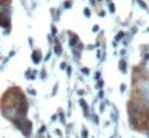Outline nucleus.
Returning <instances> with one entry per match:
<instances>
[{"instance_id":"nucleus-6","label":"nucleus","mask_w":149,"mask_h":138,"mask_svg":"<svg viewBox=\"0 0 149 138\" xmlns=\"http://www.w3.org/2000/svg\"><path fill=\"white\" fill-rule=\"evenodd\" d=\"M81 134H83V138L88 137V131H87V130H83V133H81Z\"/></svg>"},{"instance_id":"nucleus-3","label":"nucleus","mask_w":149,"mask_h":138,"mask_svg":"<svg viewBox=\"0 0 149 138\" xmlns=\"http://www.w3.org/2000/svg\"><path fill=\"white\" fill-rule=\"evenodd\" d=\"M81 49H83V45L80 43V45H77L75 47H72V52H74V55L77 56V58H80V53H81Z\"/></svg>"},{"instance_id":"nucleus-4","label":"nucleus","mask_w":149,"mask_h":138,"mask_svg":"<svg viewBox=\"0 0 149 138\" xmlns=\"http://www.w3.org/2000/svg\"><path fill=\"white\" fill-rule=\"evenodd\" d=\"M55 53H56V55H61V53H62V47H61L59 43H55Z\"/></svg>"},{"instance_id":"nucleus-1","label":"nucleus","mask_w":149,"mask_h":138,"mask_svg":"<svg viewBox=\"0 0 149 138\" xmlns=\"http://www.w3.org/2000/svg\"><path fill=\"white\" fill-rule=\"evenodd\" d=\"M32 60H33V63H39V62L42 60V53H41V50H35V52H33Z\"/></svg>"},{"instance_id":"nucleus-10","label":"nucleus","mask_w":149,"mask_h":138,"mask_svg":"<svg viewBox=\"0 0 149 138\" xmlns=\"http://www.w3.org/2000/svg\"><path fill=\"white\" fill-rule=\"evenodd\" d=\"M83 73H86V75H87V73H88V69H87V68H83Z\"/></svg>"},{"instance_id":"nucleus-11","label":"nucleus","mask_w":149,"mask_h":138,"mask_svg":"<svg viewBox=\"0 0 149 138\" xmlns=\"http://www.w3.org/2000/svg\"><path fill=\"white\" fill-rule=\"evenodd\" d=\"M97 87H99V88H101V87H103V81H99V84H97Z\"/></svg>"},{"instance_id":"nucleus-2","label":"nucleus","mask_w":149,"mask_h":138,"mask_svg":"<svg viewBox=\"0 0 149 138\" xmlns=\"http://www.w3.org/2000/svg\"><path fill=\"white\" fill-rule=\"evenodd\" d=\"M70 45H71V49L75 47L77 45H80V41H78V36L75 33H72V38L70 39Z\"/></svg>"},{"instance_id":"nucleus-8","label":"nucleus","mask_w":149,"mask_h":138,"mask_svg":"<svg viewBox=\"0 0 149 138\" xmlns=\"http://www.w3.org/2000/svg\"><path fill=\"white\" fill-rule=\"evenodd\" d=\"M84 13H86V16L88 17V16H90V9H86V10H84Z\"/></svg>"},{"instance_id":"nucleus-5","label":"nucleus","mask_w":149,"mask_h":138,"mask_svg":"<svg viewBox=\"0 0 149 138\" xmlns=\"http://www.w3.org/2000/svg\"><path fill=\"white\" fill-rule=\"evenodd\" d=\"M119 66H120V71H122V72H126V62H125V60H120Z\"/></svg>"},{"instance_id":"nucleus-9","label":"nucleus","mask_w":149,"mask_h":138,"mask_svg":"<svg viewBox=\"0 0 149 138\" xmlns=\"http://www.w3.org/2000/svg\"><path fill=\"white\" fill-rule=\"evenodd\" d=\"M71 4H72L71 1H67V3H65V7H71Z\"/></svg>"},{"instance_id":"nucleus-7","label":"nucleus","mask_w":149,"mask_h":138,"mask_svg":"<svg viewBox=\"0 0 149 138\" xmlns=\"http://www.w3.org/2000/svg\"><path fill=\"white\" fill-rule=\"evenodd\" d=\"M122 38H123V32H120V33L116 36V41H119V39H122Z\"/></svg>"}]
</instances>
